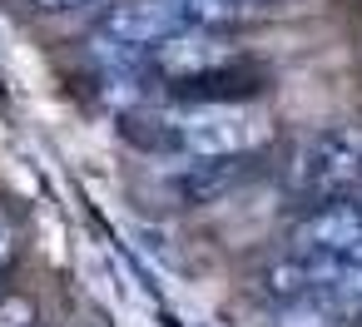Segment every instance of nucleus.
Wrapping results in <instances>:
<instances>
[{"mask_svg": "<svg viewBox=\"0 0 362 327\" xmlns=\"http://www.w3.org/2000/svg\"><path fill=\"white\" fill-rule=\"evenodd\" d=\"M189 20L179 11V0H115L100 20V40H110L119 50H134V55H149L154 45H164Z\"/></svg>", "mask_w": 362, "mask_h": 327, "instance_id": "obj_4", "label": "nucleus"}, {"mask_svg": "<svg viewBox=\"0 0 362 327\" xmlns=\"http://www.w3.org/2000/svg\"><path fill=\"white\" fill-rule=\"evenodd\" d=\"M228 6H233L238 16H253V11H268V6H278V0H228Z\"/></svg>", "mask_w": 362, "mask_h": 327, "instance_id": "obj_9", "label": "nucleus"}, {"mask_svg": "<svg viewBox=\"0 0 362 327\" xmlns=\"http://www.w3.org/2000/svg\"><path fill=\"white\" fill-rule=\"evenodd\" d=\"M154 124L184 159H253L273 139V119L243 100H179L154 109Z\"/></svg>", "mask_w": 362, "mask_h": 327, "instance_id": "obj_1", "label": "nucleus"}, {"mask_svg": "<svg viewBox=\"0 0 362 327\" xmlns=\"http://www.w3.org/2000/svg\"><path fill=\"white\" fill-rule=\"evenodd\" d=\"M16 258H21V228H16V218L6 208H0V273H6Z\"/></svg>", "mask_w": 362, "mask_h": 327, "instance_id": "obj_7", "label": "nucleus"}, {"mask_svg": "<svg viewBox=\"0 0 362 327\" xmlns=\"http://www.w3.org/2000/svg\"><path fill=\"white\" fill-rule=\"evenodd\" d=\"M35 322V307L25 297H0V327H30Z\"/></svg>", "mask_w": 362, "mask_h": 327, "instance_id": "obj_8", "label": "nucleus"}, {"mask_svg": "<svg viewBox=\"0 0 362 327\" xmlns=\"http://www.w3.org/2000/svg\"><path fill=\"white\" fill-rule=\"evenodd\" d=\"M30 6H40V11H70V6H85V0H30Z\"/></svg>", "mask_w": 362, "mask_h": 327, "instance_id": "obj_10", "label": "nucleus"}, {"mask_svg": "<svg viewBox=\"0 0 362 327\" xmlns=\"http://www.w3.org/2000/svg\"><path fill=\"white\" fill-rule=\"evenodd\" d=\"M357 208H362V189H357Z\"/></svg>", "mask_w": 362, "mask_h": 327, "instance_id": "obj_11", "label": "nucleus"}, {"mask_svg": "<svg viewBox=\"0 0 362 327\" xmlns=\"http://www.w3.org/2000/svg\"><path fill=\"white\" fill-rule=\"evenodd\" d=\"M288 189L303 198H342L347 189H362V124H327L308 134L283 169Z\"/></svg>", "mask_w": 362, "mask_h": 327, "instance_id": "obj_2", "label": "nucleus"}, {"mask_svg": "<svg viewBox=\"0 0 362 327\" xmlns=\"http://www.w3.org/2000/svg\"><path fill=\"white\" fill-rule=\"evenodd\" d=\"M233 60H238V45H233L223 30H204V25H184L179 35H169L164 45H154V50L144 55V65H149L159 80H174V85L214 80V75H223Z\"/></svg>", "mask_w": 362, "mask_h": 327, "instance_id": "obj_3", "label": "nucleus"}, {"mask_svg": "<svg viewBox=\"0 0 362 327\" xmlns=\"http://www.w3.org/2000/svg\"><path fill=\"white\" fill-rule=\"evenodd\" d=\"M273 327H342V317H337L322 297H303V302L278 307V322H273Z\"/></svg>", "mask_w": 362, "mask_h": 327, "instance_id": "obj_6", "label": "nucleus"}, {"mask_svg": "<svg viewBox=\"0 0 362 327\" xmlns=\"http://www.w3.org/2000/svg\"><path fill=\"white\" fill-rule=\"evenodd\" d=\"M293 253H317V258H347L357 243H362V208L357 198H327V203H313L293 233H288Z\"/></svg>", "mask_w": 362, "mask_h": 327, "instance_id": "obj_5", "label": "nucleus"}]
</instances>
